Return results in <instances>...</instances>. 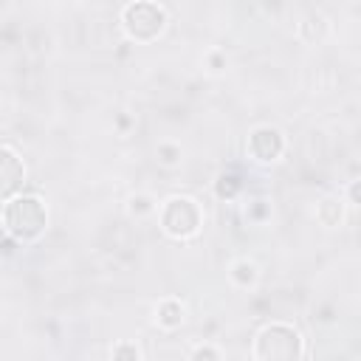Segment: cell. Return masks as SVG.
<instances>
[{"mask_svg":"<svg viewBox=\"0 0 361 361\" xmlns=\"http://www.w3.org/2000/svg\"><path fill=\"white\" fill-rule=\"evenodd\" d=\"M344 214H347V200L344 195H322L316 200V223L324 226V228H338L344 223Z\"/></svg>","mask_w":361,"mask_h":361,"instance_id":"52a82bcc","label":"cell"},{"mask_svg":"<svg viewBox=\"0 0 361 361\" xmlns=\"http://www.w3.org/2000/svg\"><path fill=\"white\" fill-rule=\"evenodd\" d=\"M226 65H228V59H226V54L223 51H209L206 54V68H209V73H223L226 71Z\"/></svg>","mask_w":361,"mask_h":361,"instance_id":"2e32d148","label":"cell"},{"mask_svg":"<svg viewBox=\"0 0 361 361\" xmlns=\"http://www.w3.org/2000/svg\"><path fill=\"white\" fill-rule=\"evenodd\" d=\"M158 226L169 240H192L203 228V209L189 195H172L158 206Z\"/></svg>","mask_w":361,"mask_h":361,"instance_id":"3957f363","label":"cell"},{"mask_svg":"<svg viewBox=\"0 0 361 361\" xmlns=\"http://www.w3.org/2000/svg\"><path fill=\"white\" fill-rule=\"evenodd\" d=\"M271 217V206H268V200H251L248 206H245V220H251V223H262V220H268Z\"/></svg>","mask_w":361,"mask_h":361,"instance_id":"9a60e30c","label":"cell"},{"mask_svg":"<svg viewBox=\"0 0 361 361\" xmlns=\"http://www.w3.org/2000/svg\"><path fill=\"white\" fill-rule=\"evenodd\" d=\"M155 158H158L161 166L175 169V166H180V161H183V149H180V144H175V141H161V144L155 147Z\"/></svg>","mask_w":361,"mask_h":361,"instance_id":"8fae6325","label":"cell"},{"mask_svg":"<svg viewBox=\"0 0 361 361\" xmlns=\"http://www.w3.org/2000/svg\"><path fill=\"white\" fill-rule=\"evenodd\" d=\"M344 200H347V206H361V178H355L344 186Z\"/></svg>","mask_w":361,"mask_h":361,"instance_id":"e0dca14e","label":"cell"},{"mask_svg":"<svg viewBox=\"0 0 361 361\" xmlns=\"http://www.w3.org/2000/svg\"><path fill=\"white\" fill-rule=\"evenodd\" d=\"M189 358L192 361H220L223 358V350L214 347V344H197L189 350Z\"/></svg>","mask_w":361,"mask_h":361,"instance_id":"5bb4252c","label":"cell"},{"mask_svg":"<svg viewBox=\"0 0 361 361\" xmlns=\"http://www.w3.org/2000/svg\"><path fill=\"white\" fill-rule=\"evenodd\" d=\"M110 355H113L116 361H141V358H144L141 347L133 344V341H118V344H113V347H110Z\"/></svg>","mask_w":361,"mask_h":361,"instance_id":"4fadbf2b","label":"cell"},{"mask_svg":"<svg viewBox=\"0 0 361 361\" xmlns=\"http://www.w3.org/2000/svg\"><path fill=\"white\" fill-rule=\"evenodd\" d=\"M17 248H20V243L11 234H3V257H11Z\"/></svg>","mask_w":361,"mask_h":361,"instance_id":"d6986e66","label":"cell"},{"mask_svg":"<svg viewBox=\"0 0 361 361\" xmlns=\"http://www.w3.org/2000/svg\"><path fill=\"white\" fill-rule=\"evenodd\" d=\"M186 322V305L175 296H164L158 305H155V324L166 333L172 330H180Z\"/></svg>","mask_w":361,"mask_h":361,"instance_id":"ba28073f","label":"cell"},{"mask_svg":"<svg viewBox=\"0 0 361 361\" xmlns=\"http://www.w3.org/2000/svg\"><path fill=\"white\" fill-rule=\"evenodd\" d=\"M228 279H231L234 288L251 290V288H257V282H259V265H257L254 259H248V257H240V259H234V262L228 265Z\"/></svg>","mask_w":361,"mask_h":361,"instance_id":"9c48e42d","label":"cell"},{"mask_svg":"<svg viewBox=\"0 0 361 361\" xmlns=\"http://www.w3.org/2000/svg\"><path fill=\"white\" fill-rule=\"evenodd\" d=\"M166 8L155 0H135L121 8V31L135 45H149L166 31Z\"/></svg>","mask_w":361,"mask_h":361,"instance_id":"277c9868","label":"cell"},{"mask_svg":"<svg viewBox=\"0 0 361 361\" xmlns=\"http://www.w3.org/2000/svg\"><path fill=\"white\" fill-rule=\"evenodd\" d=\"M285 135L279 127H271V124H259L248 133V141H245V152L254 164H276L282 155H285Z\"/></svg>","mask_w":361,"mask_h":361,"instance_id":"5b68a950","label":"cell"},{"mask_svg":"<svg viewBox=\"0 0 361 361\" xmlns=\"http://www.w3.org/2000/svg\"><path fill=\"white\" fill-rule=\"evenodd\" d=\"M155 212H158V200H155L152 195L135 192V195L127 197V214H130V217L144 220V217H149V214H155Z\"/></svg>","mask_w":361,"mask_h":361,"instance_id":"30bf717a","label":"cell"},{"mask_svg":"<svg viewBox=\"0 0 361 361\" xmlns=\"http://www.w3.org/2000/svg\"><path fill=\"white\" fill-rule=\"evenodd\" d=\"M113 127H116L121 135H127V133H130V127H135V118H133V116H127V113H118V116H116V121H113Z\"/></svg>","mask_w":361,"mask_h":361,"instance_id":"ac0fdd59","label":"cell"},{"mask_svg":"<svg viewBox=\"0 0 361 361\" xmlns=\"http://www.w3.org/2000/svg\"><path fill=\"white\" fill-rule=\"evenodd\" d=\"M305 355H307L305 338L288 322L265 324L254 336V344H251V358H257V361H296Z\"/></svg>","mask_w":361,"mask_h":361,"instance_id":"7a4b0ae2","label":"cell"},{"mask_svg":"<svg viewBox=\"0 0 361 361\" xmlns=\"http://www.w3.org/2000/svg\"><path fill=\"white\" fill-rule=\"evenodd\" d=\"M25 175H28V169H25L23 158L17 155V149L11 144H3V149H0V195H3V200L23 192Z\"/></svg>","mask_w":361,"mask_h":361,"instance_id":"8992f818","label":"cell"},{"mask_svg":"<svg viewBox=\"0 0 361 361\" xmlns=\"http://www.w3.org/2000/svg\"><path fill=\"white\" fill-rule=\"evenodd\" d=\"M240 189H243V180H240L234 172H223V175H217V180H214V195H217L220 200H234V197L240 195Z\"/></svg>","mask_w":361,"mask_h":361,"instance_id":"7c38bea8","label":"cell"},{"mask_svg":"<svg viewBox=\"0 0 361 361\" xmlns=\"http://www.w3.org/2000/svg\"><path fill=\"white\" fill-rule=\"evenodd\" d=\"M0 223H3V234H11L20 245H31L48 228V206L39 195L17 192L14 197L3 200Z\"/></svg>","mask_w":361,"mask_h":361,"instance_id":"6da1fadb","label":"cell"}]
</instances>
